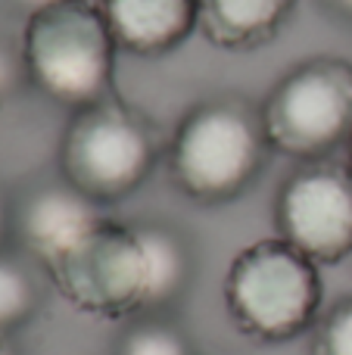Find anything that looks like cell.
I'll return each instance as SVG.
<instances>
[{
	"label": "cell",
	"instance_id": "12",
	"mask_svg": "<svg viewBox=\"0 0 352 355\" xmlns=\"http://www.w3.org/2000/svg\"><path fill=\"white\" fill-rule=\"evenodd\" d=\"M41 309V284L22 250H0V334L19 331Z\"/></svg>",
	"mask_w": 352,
	"mask_h": 355
},
{
	"label": "cell",
	"instance_id": "18",
	"mask_svg": "<svg viewBox=\"0 0 352 355\" xmlns=\"http://www.w3.org/2000/svg\"><path fill=\"white\" fill-rule=\"evenodd\" d=\"M41 3H47V0H31V10H35V6H41Z\"/></svg>",
	"mask_w": 352,
	"mask_h": 355
},
{
	"label": "cell",
	"instance_id": "17",
	"mask_svg": "<svg viewBox=\"0 0 352 355\" xmlns=\"http://www.w3.org/2000/svg\"><path fill=\"white\" fill-rule=\"evenodd\" d=\"M346 166H349V172H352V137H349V144H346Z\"/></svg>",
	"mask_w": 352,
	"mask_h": 355
},
{
	"label": "cell",
	"instance_id": "15",
	"mask_svg": "<svg viewBox=\"0 0 352 355\" xmlns=\"http://www.w3.org/2000/svg\"><path fill=\"white\" fill-rule=\"evenodd\" d=\"M10 240H12V202L0 190V250L10 246Z\"/></svg>",
	"mask_w": 352,
	"mask_h": 355
},
{
	"label": "cell",
	"instance_id": "4",
	"mask_svg": "<svg viewBox=\"0 0 352 355\" xmlns=\"http://www.w3.org/2000/svg\"><path fill=\"white\" fill-rule=\"evenodd\" d=\"M166 147L143 112L109 97L69 116L56 172L100 206L131 200L153 178Z\"/></svg>",
	"mask_w": 352,
	"mask_h": 355
},
{
	"label": "cell",
	"instance_id": "1",
	"mask_svg": "<svg viewBox=\"0 0 352 355\" xmlns=\"http://www.w3.org/2000/svg\"><path fill=\"white\" fill-rule=\"evenodd\" d=\"M268 156L262 106L243 94H212L193 103L166 144L168 181L200 206H228L249 193Z\"/></svg>",
	"mask_w": 352,
	"mask_h": 355
},
{
	"label": "cell",
	"instance_id": "6",
	"mask_svg": "<svg viewBox=\"0 0 352 355\" xmlns=\"http://www.w3.org/2000/svg\"><path fill=\"white\" fill-rule=\"evenodd\" d=\"M60 296L85 315L131 321L150 306V256L137 221L100 218L44 265Z\"/></svg>",
	"mask_w": 352,
	"mask_h": 355
},
{
	"label": "cell",
	"instance_id": "11",
	"mask_svg": "<svg viewBox=\"0 0 352 355\" xmlns=\"http://www.w3.org/2000/svg\"><path fill=\"white\" fill-rule=\"evenodd\" d=\"M150 256V306L147 315H168L184 300L193 281V250L178 227L166 221H137Z\"/></svg>",
	"mask_w": 352,
	"mask_h": 355
},
{
	"label": "cell",
	"instance_id": "8",
	"mask_svg": "<svg viewBox=\"0 0 352 355\" xmlns=\"http://www.w3.org/2000/svg\"><path fill=\"white\" fill-rule=\"evenodd\" d=\"M106 209L75 190L60 172L50 181H37L12 202V240L16 246L44 268L62 250L85 237Z\"/></svg>",
	"mask_w": 352,
	"mask_h": 355
},
{
	"label": "cell",
	"instance_id": "9",
	"mask_svg": "<svg viewBox=\"0 0 352 355\" xmlns=\"http://www.w3.org/2000/svg\"><path fill=\"white\" fill-rule=\"evenodd\" d=\"M118 53L159 60L200 31V0H97Z\"/></svg>",
	"mask_w": 352,
	"mask_h": 355
},
{
	"label": "cell",
	"instance_id": "13",
	"mask_svg": "<svg viewBox=\"0 0 352 355\" xmlns=\"http://www.w3.org/2000/svg\"><path fill=\"white\" fill-rule=\"evenodd\" d=\"M116 355H197V346L168 315H141L125 324Z\"/></svg>",
	"mask_w": 352,
	"mask_h": 355
},
{
	"label": "cell",
	"instance_id": "3",
	"mask_svg": "<svg viewBox=\"0 0 352 355\" xmlns=\"http://www.w3.org/2000/svg\"><path fill=\"white\" fill-rule=\"evenodd\" d=\"M222 296L228 318L243 337L265 346L290 343L322 318V265L274 234L231 259Z\"/></svg>",
	"mask_w": 352,
	"mask_h": 355
},
{
	"label": "cell",
	"instance_id": "7",
	"mask_svg": "<svg viewBox=\"0 0 352 355\" xmlns=\"http://www.w3.org/2000/svg\"><path fill=\"white\" fill-rule=\"evenodd\" d=\"M274 234L318 265L352 256V172L346 162H299L272 202Z\"/></svg>",
	"mask_w": 352,
	"mask_h": 355
},
{
	"label": "cell",
	"instance_id": "19",
	"mask_svg": "<svg viewBox=\"0 0 352 355\" xmlns=\"http://www.w3.org/2000/svg\"><path fill=\"white\" fill-rule=\"evenodd\" d=\"M0 355H3V334H0Z\"/></svg>",
	"mask_w": 352,
	"mask_h": 355
},
{
	"label": "cell",
	"instance_id": "20",
	"mask_svg": "<svg viewBox=\"0 0 352 355\" xmlns=\"http://www.w3.org/2000/svg\"><path fill=\"white\" fill-rule=\"evenodd\" d=\"M0 100H3V87H0Z\"/></svg>",
	"mask_w": 352,
	"mask_h": 355
},
{
	"label": "cell",
	"instance_id": "14",
	"mask_svg": "<svg viewBox=\"0 0 352 355\" xmlns=\"http://www.w3.org/2000/svg\"><path fill=\"white\" fill-rule=\"evenodd\" d=\"M312 355H352V296L331 306L312 327Z\"/></svg>",
	"mask_w": 352,
	"mask_h": 355
},
{
	"label": "cell",
	"instance_id": "2",
	"mask_svg": "<svg viewBox=\"0 0 352 355\" xmlns=\"http://www.w3.org/2000/svg\"><path fill=\"white\" fill-rule=\"evenodd\" d=\"M22 75L44 100L69 112L116 97V37L94 0H47L22 28Z\"/></svg>",
	"mask_w": 352,
	"mask_h": 355
},
{
	"label": "cell",
	"instance_id": "10",
	"mask_svg": "<svg viewBox=\"0 0 352 355\" xmlns=\"http://www.w3.org/2000/svg\"><path fill=\"white\" fill-rule=\"evenodd\" d=\"M297 0H200V35L218 50H259L284 31Z\"/></svg>",
	"mask_w": 352,
	"mask_h": 355
},
{
	"label": "cell",
	"instance_id": "16",
	"mask_svg": "<svg viewBox=\"0 0 352 355\" xmlns=\"http://www.w3.org/2000/svg\"><path fill=\"white\" fill-rule=\"evenodd\" d=\"M334 3H337V10L346 12V16L352 19V0H334Z\"/></svg>",
	"mask_w": 352,
	"mask_h": 355
},
{
	"label": "cell",
	"instance_id": "5",
	"mask_svg": "<svg viewBox=\"0 0 352 355\" xmlns=\"http://www.w3.org/2000/svg\"><path fill=\"white\" fill-rule=\"evenodd\" d=\"M259 106L272 153L297 162L331 159L352 137V62L343 56L297 62Z\"/></svg>",
	"mask_w": 352,
	"mask_h": 355
}]
</instances>
